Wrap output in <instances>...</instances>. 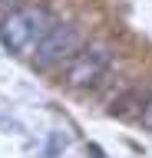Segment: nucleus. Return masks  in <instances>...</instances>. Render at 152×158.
<instances>
[{"mask_svg": "<svg viewBox=\"0 0 152 158\" xmlns=\"http://www.w3.org/2000/svg\"><path fill=\"white\" fill-rule=\"evenodd\" d=\"M76 46H80V33H76V27H73V23H53V27L43 33V40L37 43V66L50 69L53 63L73 56Z\"/></svg>", "mask_w": 152, "mask_h": 158, "instance_id": "obj_3", "label": "nucleus"}, {"mask_svg": "<svg viewBox=\"0 0 152 158\" xmlns=\"http://www.w3.org/2000/svg\"><path fill=\"white\" fill-rule=\"evenodd\" d=\"M112 56L106 46H86V49H76L66 66V86L70 89H86V86H96L106 69H109Z\"/></svg>", "mask_w": 152, "mask_h": 158, "instance_id": "obj_2", "label": "nucleus"}, {"mask_svg": "<svg viewBox=\"0 0 152 158\" xmlns=\"http://www.w3.org/2000/svg\"><path fill=\"white\" fill-rule=\"evenodd\" d=\"M46 30H50L46 27V13L40 7H23V10H13L10 17H3V23H0V43L10 53H30L43 40Z\"/></svg>", "mask_w": 152, "mask_h": 158, "instance_id": "obj_1", "label": "nucleus"}, {"mask_svg": "<svg viewBox=\"0 0 152 158\" xmlns=\"http://www.w3.org/2000/svg\"><path fill=\"white\" fill-rule=\"evenodd\" d=\"M139 122H142V128L152 132V92L145 96V102H142V109H139Z\"/></svg>", "mask_w": 152, "mask_h": 158, "instance_id": "obj_4", "label": "nucleus"}]
</instances>
